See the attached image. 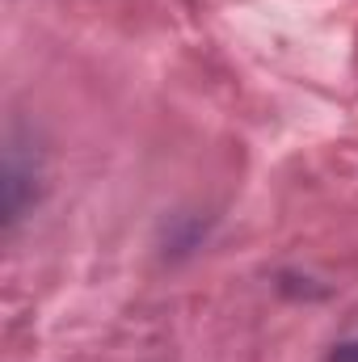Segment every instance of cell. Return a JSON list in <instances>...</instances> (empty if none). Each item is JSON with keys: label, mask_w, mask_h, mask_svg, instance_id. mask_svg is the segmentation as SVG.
<instances>
[{"label": "cell", "mask_w": 358, "mask_h": 362, "mask_svg": "<svg viewBox=\"0 0 358 362\" xmlns=\"http://www.w3.org/2000/svg\"><path fill=\"white\" fill-rule=\"evenodd\" d=\"M329 362H358V341H342V346H333Z\"/></svg>", "instance_id": "6da1fadb"}]
</instances>
